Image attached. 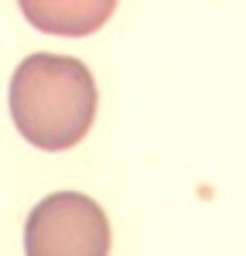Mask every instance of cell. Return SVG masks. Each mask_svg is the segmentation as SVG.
Instances as JSON below:
<instances>
[{
    "mask_svg": "<svg viewBox=\"0 0 246 256\" xmlns=\"http://www.w3.org/2000/svg\"><path fill=\"white\" fill-rule=\"evenodd\" d=\"M96 79L79 58L28 55L10 79V116L20 137L41 150L76 147L96 120Z\"/></svg>",
    "mask_w": 246,
    "mask_h": 256,
    "instance_id": "cell-1",
    "label": "cell"
},
{
    "mask_svg": "<svg viewBox=\"0 0 246 256\" xmlns=\"http://www.w3.org/2000/svg\"><path fill=\"white\" fill-rule=\"evenodd\" d=\"M31 24L58 34H89L113 14V4H20Z\"/></svg>",
    "mask_w": 246,
    "mask_h": 256,
    "instance_id": "cell-3",
    "label": "cell"
},
{
    "mask_svg": "<svg viewBox=\"0 0 246 256\" xmlns=\"http://www.w3.org/2000/svg\"><path fill=\"white\" fill-rule=\"evenodd\" d=\"M28 256H110V222L89 195L55 192L31 208L24 226Z\"/></svg>",
    "mask_w": 246,
    "mask_h": 256,
    "instance_id": "cell-2",
    "label": "cell"
}]
</instances>
